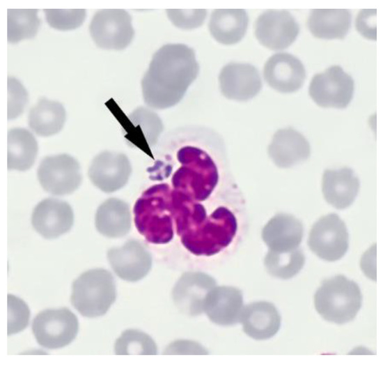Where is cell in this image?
Listing matches in <instances>:
<instances>
[{
	"mask_svg": "<svg viewBox=\"0 0 383 366\" xmlns=\"http://www.w3.org/2000/svg\"><path fill=\"white\" fill-rule=\"evenodd\" d=\"M198 63L193 49L184 44H167L153 55L142 81L145 103L163 109L178 104L196 79Z\"/></svg>",
	"mask_w": 383,
	"mask_h": 366,
	"instance_id": "6da1fadb",
	"label": "cell"
},
{
	"mask_svg": "<svg viewBox=\"0 0 383 366\" xmlns=\"http://www.w3.org/2000/svg\"><path fill=\"white\" fill-rule=\"evenodd\" d=\"M134 220L138 231L150 243L165 244L173 237L172 190L166 183L146 190L136 201Z\"/></svg>",
	"mask_w": 383,
	"mask_h": 366,
	"instance_id": "7a4b0ae2",
	"label": "cell"
},
{
	"mask_svg": "<svg viewBox=\"0 0 383 366\" xmlns=\"http://www.w3.org/2000/svg\"><path fill=\"white\" fill-rule=\"evenodd\" d=\"M177 159L181 166L172 177L173 190L196 201L207 199L219 181L213 159L205 151L194 146L179 149Z\"/></svg>",
	"mask_w": 383,
	"mask_h": 366,
	"instance_id": "3957f363",
	"label": "cell"
},
{
	"mask_svg": "<svg viewBox=\"0 0 383 366\" xmlns=\"http://www.w3.org/2000/svg\"><path fill=\"white\" fill-rule=\"evenodd\" d=\"M234 214L221 206L180 236L182 245L197 256H212L227 247L237 231Z\"/></svg>",
	"mask_w": 383,
	"mask_h": 366,
	"instance_id": "277c9868",
	"label": "cell"
},
{
	"mask_svg": "<svg viewBox=\"0 0 383 366\" xmlns=\"http://www.w3.org/2000/svg\"><path fill=\"white\" fill-rule=\"evenodd\" d=\"M314 304L324 319L343 324L356 317L362 304V295L355 282L336 275L323 281L315 293Z\"/></svg>",
	"mask_w": 383,
	"mask_h": 366,
	"instance_id": "5b68a950",
	"label": "cell"
},
{
	"mask_svg": "<svg viewBox=\"0 0 383 366\" xmlns=\"http://www.w3.org/2000/svg\"><path fill=\"white\" fill-rule=\"evenodd\" d=\"M116 284L111 273L103 268L83 273L72 283L70 300L84 317L104 315L115 301Z\"/></svg>",
	"mask_w": 383,
	"mask_h": 366,
	"instance_id": "8992f818",
	"label": "cell"
},
{
	"mask_svg": "<svg viewBox=\"0 0 383 366\" xmlns=\"http://www.w3.org/2000/svg\"><path fill=\"white\" fill-rule=\"evenodd\" d=\"M79 329L77 317L69 309H47L37 314L32 323L33 333L38 343L47 349L68 345Z\"/></svg>",
	"mask_w": 383,
	"mask_h": 366,
	"instance_id": "52a82bcc",
	"label": "cell"
},
{
	"mask_svg": "<svg viewBox=\"0 0 383 366\" xmlns=\"http://www.w3.org/2000/svg\"><path fill=\"white\" fill-rule=\"evenodd\" d=\"M89 31L95 44L106 49H123L134 36L132 17L121 9L101 10L95 13L90 23Z\"/></svg>",
	"mask_w": 383,
	"mask_h": 366,
	"instance_id": "ba28073f",
	"label": "cell"
},
{
	"mask_svg": "<svg viewBox=\"0 0 383 366\" xmlns=\"http://www.w3.org/2000/svg\"><path fill=\"white\" fill-rule=\"evenodd\" d=\"M37 175L42 188L57 196L72 193L79 188L82 179L78 161L65 153L43 158L38 166Z\"/></svg>",
	"mask_w": 383,
	"mask_h": 366,
	"instance_id": "9c48e42d",
	"label": "cell"
},
{
	"mask_svg": "<svg viewBox=\"0 0 383 366\" xmlns=\"http://www.w3.org/2000/svg\"><path fill=\"white\" fill-rule=\"evenodd\" d=\"M353 92L352 77L339 66L315 75L308 89L311 98L322 107L345 108L350 102Z\"/></svg>",
	"mask_w": 383,
	"mask_h": 366,
	"instance_id": "30bf717a",
	"label": "cell"
},
{
	"mask_svg": "<svg viewBox=\"0 0 383 366\" xmlns=\"http://www.w3.org/2000/svg\"><path fill=\"white\" fill-rule=\"evenodd\" d=\"M308 244L311 251L324 260L340 259L348 248V234L344 222L334 213L322 217L313 226Z\"/></svg>",
	"mask_w": 383,
	"mask_h": 366,
	"instance_id": "8fae6325",
	"label": "cell"
},
{
	"mask_svg": "<svg viewBox=\"0 0 383 366\" xmlns=\"http://www.w3.org/2000/svg\"><path fill=\"white\" fill-rule=\"evenodd\" d=\"M299 26L286 10H269L261 13L255 24V35L263 46L273 49H283L296 39Z\"/></svg>",
	"mask_w": 383,
	"mask_h": 366,
	"instance_id": "7c38bea8",
	"label": "cell"
},
{
	"mask_svg": "<svg viewBox=\"0 0 383 366\" xmlns=\"http://www.w3.org/2000/svg\"><path fill=\"white\" fill-rule=\"evenodd\" d=\"M131 172L130 162L125 154L105 151L92 160L88 177L100 190L113 192L125 186Z\"/></svg>",
	"mask_w": 383,
	"mask_h": 366,
	"instance_id": "4fadbf2b",
	"label": "cell"
},
{
	"mask_svg": "<svg viewBox=\"0 0 383 366\" xmlns=\"http://www.w3.org/2000/svg\"><path fill=\"white\" fill-rule=\"evenodd\" d=\"M73 211L67 202L47 198L34 208L31 223L34 229L46 239H54L68 232L73 225Z\"/></svg>",
	"mask_w": 383,
	"mask_h": 366,
	"instance_id": "5bb4252c",
	"label": "cell"
},
{
	"mask_svg": "<svg viewBox=\"0 0 383 366\" xmlns=\"http://www.w3.org/2000/svg\"><path fill=\"white\" fill-rule=\"evenodd\" d=\"M219 81L221 93L228 99L238 101L255 97L262 88L258 70L249 63L226 64L220 72Z\"/></svg>",
	"mask_w": 383,
	"mask_h": 366,
	"instance_id": "9a60e30c",
	"label": "cell"
},
{
	"mask_svg": "<svg viewBox=\"0 0 383 366\" xmlns=\"http://www.w3.org/2000/svg\"><path fill=\"white\" fill-rule=\"evenodd\" d=\"M107 258L115 273L130 282L143 278L152 266V257L138 241L130 240L123 246L111 248Z\"/></svg>",
	"mask_w": 383,
	"mask_h": 366,
	"instance_id": "2e32d148",
	"label": "cell"
},
{
	"mask_svg": "<svg viewBox=\"0 0 383 366\" xmlns=\"http://www.w3.org/2000/svg\"><path fill=\"white\" fill-rule=\"evenodd\" d=\"M267 83L282 93H292L301 88L306 78V70L299 59L286 53L270 56L263 68Z\"/></svg>",
	"mask_w": 383,
	"mask_h": 366,
	"instance_id": "e0dca14e",
	"label": "cell"
},
{
	"mask_svg": "<svg viewBox=\"0 0 383 366\" xmlns=\"http://www.w3.org/2000/svg\"><path fill=\"white\" fill-rule=\"evenodd\" d=\"M215 280L200 272L187 273L182 275L173 290V298L178 309L189 315L203 312L208 293L215 287Z\"/></svg>",
	"mask_w": 383,
	"mask_h": 366,
	"instance_id": "ac0fdd59",
	"label": "cell"
},
{
	"mask_svg": "<svg viewBox=\"0 0 383 366\" xmlns=\"http://www.w3.org/2000/svg\"><path fill=\"white\" fill-rule=\"evenodd\" d=\"M242 305V295L238 289L227 286L214 287L205 298L203 312L212 322L230 326L240 321Z\"/></svg>",
	"mask_w": 383,
	"mask_h": 366,
	"instance_id": "d6986e66",
	"label": "cell"
},
{
	"mask_svg": "<svg viewBox=\"0 0 383 366\" xmlns=\"http://www.w3.org/2000/svg\"><path fill=\"white\" fill-rule=\"evenodd\" d=\"M306 139L292 128L280 129L274 135L268 153L279 167L288 168L306 160L310 155Z\"/></svg>",
	"mask_w": 383,
	"mask_h": 366,
	"instance_id": "ffe728a7",
	"label": "cell"
},
{
	"mask_svg": "<svg viewBox=\"0 0 383 366\" xmlns=\"http://www.w3.org/2000/svg\"><path fill=\"white\" fill-rule=\"evenodd\" d=\"M240 321L244 333L258 340L273 337L281 326V317L276 308L265 301L252 303L242 308Z\"/></svg>",
	"mask_w": 383,
	"mask_h": 366,
	"instance_id": "44dd1931",
	"label": "cell"
},
{
	"mask_svg": "<svg viewBox=\"0 0 383 366\" xmlns=\"http://www.w3.org/2000/svg\"><path fill=\"white\" fill-rule=\"evenodd\" d=\"M303 236V226L294 216L281 213L264 227L262 237L270 250L288 252L297 249Z\"/></svg>",
	"mask_w": 383,
	"mask_h": 366,
	"instance_id": "7402d4cb",
	"label": "cell"
},
{
	"mask_svg": "<svg viewBox=\"0 0 383 366\" xmlns=\"http://www.w3.org/2000/svg\"><path fill=\"white\" fill-rule=\"evenodd\" d=\"M359 183L354 171L347 167L327 169L322 177V192L327 201L342 209L350 206L355 199Z\"/></svg>",
	"mask_w": 383,
	"mask_h": 366,
	"instance_id": "603a6c76",
	"label": "cell"
},
{
	"mask_svg": "<svg viewBox=\"0 0 383 366\" xmlns=\"http://www.w3.org/2000/svg\"><path fill=\"white\" fill-rule=\"evenodd\" d=\"M248 23L247 13L243 9H218L211 14L209 31L219 43L233 45L242 39Z\"/></svg>",
	"mask_w": 383,
	"mask_h": 366,
	"instance_id": "cb8c5ba5",
	"label": "cell"
},
{
	"mask_svg": "<svg viewBox=\"0 0 383 366\" xmlns=\"http://www.w3.org/2000/svg\"><path fill=\"white\" fill-rule=\"evenodd\" d=\"M97 230L109 238L126 235L131 229L128 204L117 198H109L98 207L95 218Z\"/></svg>",
	"mask_w": 383,
	"mask_h": 366,
	"instance_id": "d4e9b609",
	"label": "cell"
},
{
	"mask_svg": "<svg viewBox=\"0 0 383 366\" xmlns=\"http://www.w3.org/2000/svg\"><path fill=\"white\" fill-rule=\"evenodd\" d=\"M352 16L345 9H315L309 14L307 25L319 38L343 39L351 26Z\"/></svg>",
	"mask_w": 383,
	"mask_h": 366,
	"instance_id": "484cf974",
	"label": "cell"
},
{
	"mask_svg": "<svg viewBox=\"0 0 383 366\" xmlns=\"http://www.w3.org/2000/svg\"><path fill=\"white\" fill-rule=\"evenodd\" d=\"M65 110L58 102L40 98L29 111L28 125L36 135L42 137L54 135L63 128Z\"/></svg>",
	"mask_w": 383,
	"mask_h": 366,
	"instance_id": "4316f807",
	"label": "cell"
},
{
	"mask_svg": "<svg viewBox=\"0 0 383 366\" xmlns=\"http://www.w3.org/2000/svg\"><path fill=\"white\" fill-rule=\"evenodd\" d=\"M38 143L31 132L24 128H12L8 132V169L25 171L34 164Z\"/></svg>",
	"mask_w": 383,
	"mask_h": 366,
	"instance_id": "83f0119b",
	"label": "cell"
},
{
	"mask_svg": "<svg viewBox=\"0 0 383 366\" xmlns=\"http://www.w3.org/2000/svg\"><path fill=\"white\" fill-rule=\"evenodd\" d=\"M40 20L36 9L8 10V40L16 43L33 38L39 29Z\"/></svg>",
	"mask_w": 383,
	"mask_h": 366,
	"instance_id": "f1b7e54d",
	"label": "cell"
},
{
	"mask_svg": "<svg viewBox=\"0 0 383 366\" xmlns=\"http://www.w3.org/2000/svg\"><path fill=\"white\" fill-rule=\"evenodd\" d=\"M304 262V255L297 248L283 252L269 250L265 259V265L269 274L284 280L297 275Z\"/></svg>",
	"mask_w": 383,
	"mask_h": 366,
	"instance_id": "f546056e",
	"label": "cell"
},
{
	"mask_svg": "<svg viewBox=\"0 0 383 366\" xmlns=\"http://www.w3.org/2000/svg\"><path fill=\"white\" fill-rule=\"evenodd\" d=\"M117 355H156L157 348L153 340L145 333L134 329L124 331L114 346Z\"/></svg>",
	"mask_w": 383,
	"mask_h": 366,
	"instance_id": "4dcf8cb0",
	"label": "cell"
},
{
	"mask_svg": "<svg viewBox=\"0 0 383 366\" xmlns=\"http://www.w3.org/2000/svg\"><path fill=\"white\" fill-rule=\"evenodd\" d=\"M128 119L136 128V133H141L148 146L155 145L163 130V124L154 112L146 107H139L134 109Z\"/></svg>",
	"mask_w": 383,
	"mask_h": 366,
	"instance_id": "1f68e13d",
	"label": "cell"
},
{
	"mask_svg": "<svg viewBox=\"0 0 383 366\" xmlns=\"http://www.w3.org/2000/svg\"><path fill=\"white\" fill-rule=\"evenodd\" d=\"M44 13L49 25L61 31L72 30L78 28L83 24L86 14L84 9H44Z\"/></svg>",
	"mask_w": 383,
	"mask_h": 366,
	"instance_id": "d6a6232c",
	"label": "cell"
},
{
	"mask_svg": "<svg viewBox=\"0 0 383 366\" xmlns=\"http://www.w3.org/2000/svg\"><path fill=\"white\" fill-rule=\"evenodd\" d=\"M8 335L15 334L26 327L29 319V310L21 299L8 295Z\"/></svg>",
	"mask_w": 383,
	"mask_h": 366,
	"instance_id": "836d02e7",
	"label": "cell"
},
{
	"mask_svg": "<svg viewBox=\"0 0 383 366\" xmlns=\"http://www.w3.org/2000/svg\"><path fill=\"white\" fill-rule=\"evenodd\" d=\"M171 22L182 29H194L201 26L207 15L206 10H166Z\"/></svg>",
	"mask_w": 383,
	"mask_h": 366,
	"instance_id": "e575fe53",
	"label": "cell"
},
{
	"mask_svg": "<svg viewBox=\"0 0 383 366\" xmlns=\"http://www.w3.org/2000/svg\"><path fill=\"white\" fill-rule=\"evenodd\" d=\"M8 119H13L23 112L28 100V94L21 83L14 77H8Z\"/></svg>",
	"mask_w": 383,
	"mask_h": 366,
	"instance_id": "d590c367",
	"label": "cell"
},
{
	"mask_svg": "<svg viewBox=\"0 0 383 366\" xmlns=\"http://www.w3.org/2000/svg\"><path fill=\"white\" fill-rule=\"evenodd\" d=\"M375 10H363L357 19V29L368 39H376Z\"/></svg>",
	"mask_w": 383,
	"mask_h": 366,
	"instance_id": "8d00e7d4",
	"label": "cell"
},
{
	"mask_svg": "<svg viewBox=\"0 0 383 366\" xmlns=\"http://www.w3.org/2000/svg\"><path fill=\"white\" fill-rule=\"evenodd\" d=\"M164 354H208L206 350L199 344L188 340L175 341L168 346Z\"/></svg>",
	"mask_w": 383,
	"mask_h": 366,
	"instance_id": "74e56055",
	"label": "cell"
}]
</instances>
